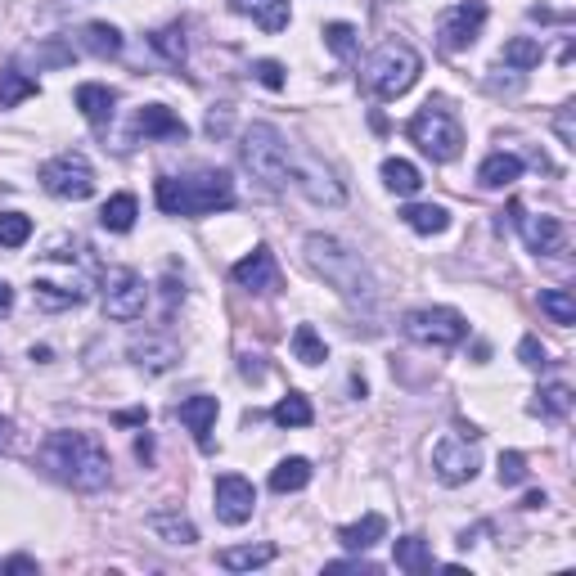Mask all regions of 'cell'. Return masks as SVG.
Listing matches in <instances>:
<instances>
[{
  "label": "cell",
  "instance_id": "3957f363",
  "mask_svg": "<svg viewBox=\"0 0 576 576\" xmlns=\"http://www.w3.org/2000/svg\"><path fill=\"white\" fill-rule=\"evenodd\" d=\"M234 203V180L225 171H194V176H158V207L167 216H207Z\"/></svg>",
  "mask_w": 576,
  "mask_h": 576
},
{
  "label": "cell",
  "instance_id": "484cf974",
  "mask_svg": "<svg viewBox=\"0 0 576 576\" xmlns=\"http://www.w3.org/2000/svg\"><path fill=\"white\" fill-rule=\"evenodd\" d=\"M32 293H36V306H45V311H63V306H77L81 297H86V288H77V284H54V279H36Z\"/></svg>",
  "mask_w": 576,
  "mask_h": 576
},
{
  "label": "cell",
  "instance_id": "f546056e",
  "mask_svg": "<svg viewBox=\"0 0 576 576\" xmlns=\"http://www.w3.org/2000/svg\"><path fill=\"white\" fill-rule=\"evenodd\" d=\"M383 185L392 189V194H419L423 176H419V167H414V162L387 158V162H383Z\"/></svg>",
  "mask_w": 576,
  "mask_h": 576
},
{
  "label": "cell",
  "instance_id": "277c9868",
  "mask_svg": "<svg viewBox=\"0 0 576 576\" xmlns=\"http://www.w3.org/2000/svg\"><path fill=\"white\" fill-rule=\"evenodd\" d=\"M239 158L261 185H270V189L293 185V149H288V140L270 122H252L248 131H243Z\"/></svg>",
  "mask_w": 576,
  "mask_h": 576
},
{
  "label": "cell",
  "instance_id": "836d02e7",
  "mask_svg": "<svg viewBox=\"0 0 576 576\" xmlns=\"http://www.w3.org/2000/svg\"><path fill=\"white\" fill-rule=\"evenodd\" d=\"M36 95V81L18 68H0V108H14Z\"/></svg>",
  "mask_w": 576,
  "mask_h": 576
},
{
  "label": "cell",
  "instance_id": "e0dca14e",
  "mask_svg": "<svg viewBox=\"0 0 576 576\" xmlns=\"http://www.w3.org/2000/svg\"><path fill=\"white\" fill-rule=\"evenodd\" d=\"M216 414H221L216 396H189V401H180V423L194 432V441L203 450H212V423H216Z\"/></svg>",
  "mask_w": 576,
  "mask_h": 576
},
{
  "label": "cell",
  "instance_id": "f6af8a7d",
  "mask_svg": "<svg viewBox=\"0 0 576 576\" xmlns=\"http://www.w3.org/2000/svg\"><path fill=\"white\" fill-rule=\"evenodd\" d=\"M554 131H558V140H563L567 149H576V131H572V108H558V117H554Z\"/></svg>",
  "mask_w": 576,
  "mask_h": 576
},
{
  "label": "cell",
  "instance_id": "83f0119b",
  "mask_svg": "<svg viewBox=\"0 0 576 576\" xmlns=\"http://www.w3.org/2000/svg\"><path fill=\"white\" fill-rule=\"evenodd\" d=\"M311 482V464H306L302 455L284 459V464H275V473H270V491L288 495V491H302V486Z\"/></svg>",
  "mask_w": 576,
  "mask_h": 576
},
{
  "label": "cell",
  "instance_id": "30bf717a",
  "mask_svg": "<svg viewBox=\"0 0 576 576\" xmlns=\"http://www.w3.org/2000/svg\"><path fill=\"white\" fill-rule=\"evenodd\" d=\"M477 468H482V459H477V450H473V437H464V432H450V437H441L437 446H432V473L446 486L473 482Z\"/></svg>",
  "mask_w": 576,
  "mask_h": 576
},
{
  "label": "cell",
  "instance_id": "74e56055",
  "mask_svg": "<svg viewBox=\"0 0 576 576\" xmlns=\"http://www.w3.org/2000/svg\"><path fill=\"white\" fill-rule=\"evenodd\" d=\"M153 50L180 68V63H185V27L171 23V27H162V32H153Z\"/></svg>",
  "mask_w": 576,
  "mask_h": 576
},
{
  "label": "cell",
  "instance_id": "b9f144b4",
  "mask_svg": "<svg viewBox=\"0 0 576 576\" xmlns=\"http://www.w3.org/2000/svg\"><path fill=\"white\" fill-rule=\"evenodd\" d=\"M252 72H257V81H261V86H270V90H284V63H275V59H261Z\"/></svg>",
  "mask_w": 576,
  "mask_h": 576
},
{
  "label": "cell",
  "instance_id": "4fadbf2b",
  "mask_svg": "<svg viewBox=\"0 0 576 576\" xmlns=\"http://www.w3.org/2000/svg\"><path fill=\"white\" fill-rule=\"evenodd\" d=\"M293 185L302 189L311 203H329V207H338L342 198H347V189L333 180V171L324 167L320 158H311V153H302V158H293Z\"/></svg>",
  "mask_w": 576,
  "mask_h": 576
},
{
  "label": "cell",
  "instance_id": "7dc6e473",
  "mask_svg": "<svg viewBox=\"0 0 576 576\" xmlns=\"http://www.w3.org/2000/svg\"><path fill=\"white\" fill-rule=\"evenodd\" d=\"M9 311H14V288L0 279V315H9Z\"/></svg>",
  "mask_w": 576,
  "mask_h": 576
},
{
  "label": "cell",
  "instance_id": "f1b7e54d",
  "mask_svg": "<svg viewBox=\"0 0 576 576\" xmlns=\"http://www.w3.org/2000/svg\"><path fill=\"white\" fill-rule=\"evenodd\" d=\"M392 563H396V567H405V572H432L428 540H423V536H405V540H396Z\"/></svg>",
  "mask_w": 576,
  "mask_h": 576
},
{
  "label": "cell",
  "instance_id": "7c38bea8",
  "mask_svg": "<svg viewBox=\"0 0 576 576\" xmlns=\"http://www.w3.org/2000/svg\"><path fill=\"white\" fill-rule=\"evenodd\" d=\"M212 500H216V518L230 522V527H243V522L252 518V509H257V491H252V482H248V477H239V473L216 477Z\"/></svg>",
  "mask_w": 576,
  "mask_h": 576
},
{
  "label": "cell",
  "instance_id": "60d3db41",
  "mask_svg": "<svg viewBox=\"0 0 576 576\" xmlns=\"http://www.w3.org/2000/svg\"><path fill=\"white\" fill-rule=\"evenodd\" d=\"M527 477V455L522 450H504L500 455V486H518Z\"/></svg>",
  "mask_w": 576,
  "mask_h": 576
},
{
  "label": "cell",
  "instance_id": "5b68a950",
  "mask_svg": "<svg viewBox=\"0 0 576 576\" xmlns=\"http://www.w3.org/2000/svg\"><path fill=\"white\" fill-rule=\"evenodd\" d=\"M419 68H423V59L405 41H383L369 54L365 68H360V86L374 99H396L419 81Z\"/></svg>",
  "mask_w": 576,
  "mask_h": 576
},
{
  "label": "cell",
  "instance_id": "9c48e42d",
  "mask_svg": "<svg viewBox=\"0 0 576 576\" xmlns=\"http://www.w3.org/2000/svg\"><path fill=\"white\" fill-rule=\"evenodd\" d=\"M41 185L50 189L54 198H72V203H81V198L95 194V171H90V162L81 158V153H59V158H50L41 167Z\"/></svg>",
  "mask_w": 576,
  "mask_h": 576
},
{
  "label": "cell",
  "instance_id": "8fae6325",
  "mask_svg": "<svg viewBox=\"0 0 576 576\" xmlns=\"http://www.w3.org/2000/svg\"><path fill=\"white\" fill-rule=\"evenodd\" d=\"M482 23H486V5H482V0H459V5H450L446 14H441L437 36H441V45L455 54V50H468V45L482 36Z\"/></svg>",
  "mask_w": 576,
  "mask_h": 576
},
{
  "label": "cell",
  "instance_id": "1f68e13d",
  "mask_svg": "<svg viewBox=\"0 0 576 576\" xmlns=\"http://www.w3.org/2000/svg\"><path fill=\"white\" fill-rule=\"evenodd\" d=\"M270 419H275L279 428H306V423L315 419V410H311V401H306L302 392H288L284 401L270 410Z\"/></svg>",
  "mask_w": 576,
  "mask_h": 576
},
{
  "label": "cell",
  "instance_id": "4dcf8cb0",
  "mask_svg": "<svg viewBox=\"0 0 576 576\" xmlns=\"http://www.w3.org/2000/svg\"><path fill=\"white\" fill-rule=\"evenodd\" d=\"M531 410L545 414V419H567V410H572V387H567V383L540 387L536 401H531Z\"/></svg>",
  "mask_w": 576,
  "mask_h": 576
},
{
  "label": "cell",
  "instance_id": "d590c367",
  "mask_svg": "<svg viewBox=\"0 0 576 576\" xmlns=\"http://www.w3.org/2000/svg\"><path fill=\"white\" fill-rule=\"evenodd\" d=\"M540 311L567 329V324H576V297L567 293V288H545V293H540Z\"/></svg>",
  "mask_w": 576,
  "mask_h": 576
},
{
  "label": "cell",
  "instance_id": "ee69618b",
  "mask_svg": "<svg viewBox=\"0 0 576 576\" xmlns=\"http://www.w3.org/2000/svg\"><path fill=\"white\" fill-rule=\"evenodd\" d=\"M225 131H230V104H216L212 113H207V135L216 140V135H225Z\"/></svg>",
  "mask_w": 576,
  "mask_h": 576
},
{
  "label": "cell",
  "instance_id": "ba28073f",
  "mask_svg": "<svg viewBox=\"0 0 576 576\" xmlns=\"http://www.w3.org/2000/svg\"><path fill=\"white\" fill-rule=\"evenodd\" d=\"M99 297H104V315L117 324H131L144 315V302H149V288L135 275L131 266H108L99 275Z\"/></svg>",
  "mask_w": 576,
  "mask_h": 576
},
{
  "label": "cell",
  "instance_id": "cb8c5ba5",
  "mask_svg": "<svg viewBox=\"0 0 576 576\" xmlns=\"http://www.w3.org/2000/svg\"><path fill=\"white\" fill-rule=\"evenodd\" d=\"M275 558V545H234V549H221L216 563L225 572H252V567H266Z\"/></svg>",
  "mask_w": 576,
  "mask_h": 576
},
{
  "label": "cell",
  "instance_id": "2e32d148",
  "mask_svg": "<svg viewBox=\"0 0 576 576\" xmlns=\"http://www.w3.org/2000/svg\"><path fill=\"white\" fill-rule=\"evenodd\" d=\"M135 131H140L144 140H185L189 126L180 122L167 104H144L140 113H135Z\"/></svg>",
  "mask_w": 576,
  "mask_h": 576
},
{
  "label": "cell",
  "instance_id": "e575fe53",
  "mask_svg": "<svg viewBox=\"0 0 576 576\" xmlns=\"http://www.w3.org/2000/svg\"><path fill=\"white\" fill-rule=\"evenodd\" d=\"M293 356L302 360V365H320V360H329V347H324V338L311 329V324H297L293 329Z\"/></svg>",
  "mask_w": 576,
  "mask_h": 576
},
{
  "label": "cell",
  "instance_id": "7a4b0ae2",
  "mask_svg": "<svg viewBox=\"0 0 576 576\" xmlns=\"http://www.w3.org/2000/svg\"><path fill=\"white\" fill-rule=\"evenodd\" d=\"M306 261H311L315 275L329 279L351 306H360V311L374 306V297H378L374 275H369L365 257H360L356 248H347V243L333 239V234H306Z\"/></svg>",
  "mask_w": 576,
  "mask_h": 576
},
{
  "label": "cell",
  "instance_id": "7bdbcfd3",
  "mask_svg": "<svg viewBox=\"0 0 576 576\" xmlns=\"http://www.w3.org/2000/svg\"><path fill=\"white\" fill-rule=\"evenodd\" d=\"M518 356H522V365H527V369H545V365H549V360H545V347H540L536 338H522V342H518Z\"/></svg>",
  "mask_w": 576,
  "mask_h": 576
},
{
  "label": "cell",
  "instance_id": "603a6c76",
  "mask_svg": "<svg viewBox=\"0 0 576 576\" xmlns=\"http://www.w3.org/2000/svg\"><path fill=\"white\" fill-rule=\"evenodd\" d=\"M522 176V158L518 153H491V158L477 167V185L482 189H504Z\"/></svg>",
  "mask_w": 576,
  "mask_h": 576
},
{
  "label": "cell",
  "instance_id": "8d00e7d4",
  "mask_svg": "<svg viewBox=\"0 0 576 576\" xmlns=\"http://www.w3.org/2000/svg\"><path fill=\"white\" fill-rule=\"evenodd\" d=\"M504 63H509V68H536L540 59H545V50H540V41H531V36H513L509 45H504V54H500Z\"/></svg>",
  "mask_w": 576,
  "mask_h": 576
},
{
  "label": "cell",
  "instance_id": "f5cc1de1",
  "mask_svg": "<svg viewBox=\"0 0 576 576\" xmlns=\"http://www.w3.org/2000/svg\"><path fill=\"white\" fill-rule=\"evenodd\" d=\"M0 441H5V419H0Z\"/></svg>",
  "mask_w": 576,
  "mask_h": 576
},
{
  "label": "cell",
  "instance_id": "44dd1931",
  "mask_svg": "<svg viewBox=\"0 0 576 576\" xmlns=\"http://www.w3.org/2000/svg\"><path fill=\"white\" fill-rule=\"evenodd\" d=\"M383 536H387V518L383 513H365L360 522H347V527L338 531V545L351 549V554H365V549L378 545Z\"/></svg>",
  "mask_w": 576,
  "mask_h": 576
},
{
  "label": "cell",
  "instance_id": "52a82bcc",
  "mask_svg": "<svg viewBox=\"0 0 576 576\" xmlns=\"http://www.w3.org/2000/svg\"><path fill=\"white\" fill-rule=\"evenodd\" d=\"M401 333L419 347H455L468 338V320L450 306H419V311H405Z\"/></svg>",
  "mask_w": 576,
  "mask_h": 576
},
{
  "label": "cell",
  "instance_id": "f907efd6",
  "mask_svg": "<svg viewBox=\"0 0 576 576\" xmlns=\"http://www.w3.org/2000/svg\"><path fill=\"white\" fill-rule=\"evenodd\" d=\"M117 423H144V410H122V414H117Z\"/></svg>",
  "mask_w": 576,
  "mask_h": 576
},
{
  "label": "cell",
  "instance_id": "ab89813d",
  "mask_svg": "<svg viewBox=\"0 0 576 576\" xmlns=\"http://www.w3.org/2000/svg\"><path fill=\"white\" fill-rule=\"evenodd\" d=\"M324 45L347 59V54L356 50V27H351V23H329V27H324Z\"/></svg>",
  "mask_w": 576,
  "mask_h": 576
},
{
  "label": "cell",
  "instance_id": "8992f818",
  "mask_svg": "<svg viewBox=\"0 0 576 576\" xmlns=\"http://www.w3.org/2000/svg\"><path fill=\"white\" fill-rule=\"evenodd\" d=\"M405 131H410V140L419 144L432 162H450V158H459V149H464V126L455 122V113H450V108L432 104V99L410 117V126H405Z\"/></svg>",
  "mask_w": 576,
  "mask_h": 576
},
{
  "label": "cell",
  "instance_id": "f35d334b",
  "mask_svg": "<svg viewBox=\"0 0 576 576\" xmlns=\"http://www.w3.org/2000/svg\"><path fill=\"white\" fill-rule=\"evenodd\" d=\"M32 239V221L23 212H0V248H23Z\"/></svg>",
  "mask_w": 576,
  "mask_h": 576
},
{
  "label": "cell",
  "instance_id": "4316f807",
  "mask_svg": "<svg viewBox=\"0 0 576 576\" xmlns=\"http://www.w3.org/2000/svg\"><path fill=\"white\" fill-rule=\"evenodd\" d=\"M401 216H405V225H410L414 234H441L450 225V212L441 203H410Z\"/></svg>",
  "mask_w": 576,
  "mask_h": 576
},
{
  "label": "cell",
  "instance_id": "c3c4849f",
  "mask_svg": "<svg viewBox=\"0 0 576 576\" xmlns=\"http://www.w3.org/2000/svg\"><path fill=\"white\" fill-rule=\"evenodd\" d=\"M32 567H36V558H23V554H18V558H9V563H5V572H32Z\"/></svg>",
  "mask_w": 576,
  "mask_h": 576
},
{
  "label": "cell",
  "instance_id": "6da1fadb",
  "mask_svg": "<svg viewBox=\"0 0 576 576\" xmlns=\"http://www.w3.org/2000/svg\"><path fill=\"white\" fill-rule=\"evenodd\" d=\"M36 464L72 491H104L108 477H113L108 450L90 432H50L36 450Z\"/></svg>",
  "mask_w": 576,
  "mask_h": 576
},
{
  "label": "cell",
  "instance_id": "ffe728a7",
  "mask_svg": "<svg viewBox=\"0 0 576 576\" xmlns=\"http://www.w3.org/2000/svg\"><path fill=\"white\" fill-rule=\"evenodd\" d=\"M144 527H149L158 540H167V545H194L198 540V527L180 509H153L149 518H144Z\"/></svg>",
  "mask_w": 576,
  "mask_h": 576
},
{
  "label": "cell",
  "instance_id": "5bb4252c",
  "mask_svg": "<svg viewBox=\"0 0 576 576\" xmlns=\"http://www.w3.org/2000/svg\"><path fill=\"white\" fill-rule=\"evenodd\" d=\"M234 284L248 293H275L279 288V266L270 248H252L243 261H234Z\"/></svg>",
  "mask_w": 576,
  "mask_h": 576
},
{
  "label": "cell",
  "instance_id": "9a60e30c",
  "mask_svg": "<svg viewBox=\"0 0 576 576\" xmlns=\"http://www.w3.org/2000/svg\"><path fill=\"white\" fill-rule=\"evenodd\" d=\"M131 360L140 369H149V374H167L180 360V347L171 338H162V333H144V338H131Z\"/></svg>",
  "mask_w": 576,
  "mask_h": 576
},
{
  "label": "cell",
  "instance_id": "d6a6232c",
  "mask_svg": "<svg viewBox=\"0 0 576 576\" xmlns=\"http://www.w3.org/2000/svg\"><path fill=\"white\" fill-rule=\"evenodd\" d=\"M81 41H86V50L99 54V59H113V54H122V32H117L113 23H86Z\"/></svg>",
  "mask_w": 576,
  "mask_h": 576
},
{
  "label": "cell",
  "instance_id": "d4e9b609",
  "mask_svg": "<svg viewBox=\"0 0 576 576\" xmlns=\"http://www.w3.org/2000/svg\"><path fill=\"white\" fill-rule=\"evenodd\" d=\"M135 216H140V207H135V194H113L104 207H99V225L113 234H126L135 225Z\"/></svg>",
  "mask_w": 576,
  "mask_h": 576
},
{
  "label": "cell",
  "instance_id": "ac0fdd59",
  "mask_svg": "<svg viewBox=\"0 0 576 576\" xmlns=\"http://www.w3.org/2000/svg\"><path fill=\"white\" fill-rule=\"evenodd\" d=\"M77 108H81V117H86L95 131H104L108 122H113V104H117V95L108 86H99V81H81L77 86Z\"/></svg>",
  "mask_w": 576,
  "mask_h": 576
},
{
  "label": "cell",
  "instance_id": "7402d4cb",
  "mask_svg": "<svg viewBox=\"0 0 576 576\" xmlns=\"http://www.w3.org/2000/svg\"><path fill=\"white\" fill-rule=\"evenodd\" d=\"M234 9H239V14H252V23H257L261 32H284L288 18H293L288 0H234Z\"/></svg>",
  "mask_w": 576,
  "mask_h": 576
},
{
  "label": "cell",
  "instance_id": "681fc988",
  "mask_svg": "<svg viewBox=\"0 0 576 576\" xmlns=\"http://www.w3.org/2000/svg\"><path fill=\"white\" fill-rule=\"evenodd\" d=\"M545 504V491H527V500H522V509H540Z\"/></svg>",
  "mask_w": 576,
  "mask_h": 576
},
{
  "label": "cell",
  "instance_id": "bcb514c9",
  "mask_svg": "<svg viewBox=\"0 0 576 576\" xmlns=\"http://www.w3.org/2000/svg\"><path fill=\"white\" fill-rule=\"evenodd\" d=\"M324 572H378L374 563H360V558H351V563H329Z\"/></svg>",
  "mask_w": 576,
  "mask_h": 576
},
{
  "label": "cell",
  "instance_id": "816d5d0a",
  "mask_svg": "<svg viewBox=\"0 0 576 576\" xmlns=\"http://www.w3.org/2000/svg\"><path fill=\"white\" fill-rule=\"evenodd\" d=\"M135 455L149 459V455H153V441H149V437H140V441H135Z\"/></svg>",
  "mask_w": 576,
  "mask_h": 576
},
{
  "label": "cell",
  "instance_id": "d6986e66",
  "mask_svg": "<svg viewBox=\"0 0 576 576\" xmlns=\"http://www.w3.org/2000/svg\"><path fill=\"white\" fill-rule=\"evenodd\" d=\"M522 239L536 257H554V252H563V225H558V216H522Z\"/></svg>",
  "mask_w": 576,
  "mask_h": 576
}]
</instances>
